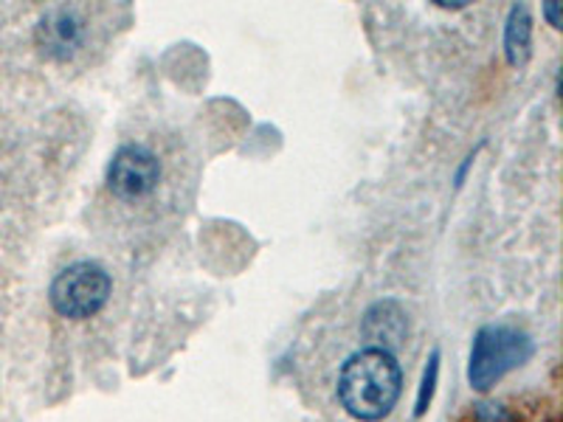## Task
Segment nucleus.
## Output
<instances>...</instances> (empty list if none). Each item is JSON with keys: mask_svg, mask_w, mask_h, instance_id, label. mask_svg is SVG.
Segmentation results:
<instances>
[{"mask_svg": "<svg viewBox=\"0 0 563 422\" xmlns=\"http://www.w3.org/2000/svg\"><path fill=\"white\" fill-rule=\"evenodd\" d=\"M476 422H519L505 406L479 403L476 406Z\"/></svg>", "mask_w": 563, "mask_h": 422, "instance_id": "1a4fd4ad", "label": "nucleus"}, {"mask_svg": "<svg viewBox=\"0 0 563 422\" xmlns=\"http://www.w3.org/2000/svg\"><path fill=\"white\" fill-rule=\"evenodd\" d=\"M437 371H440V352H434L429 360V369L422 375V386H420V397H417V417L426 414L431 403V395H434V384H437Z\"/></svg>", "mask_w": 563, "mask_h": 422, "instance_id": "6e6552de", "label": "nucleus"}, {"mask_svg": "<svg viewBox=\"0 0 563 422\" xmlns=\"http://www.w3.org/2000/svg\"><path fill=\"white\" fill-rule=\"evenodd\" d=\"M400 386H404V375L395 355L384 349H364L352 355L341 369V406L355 420L375 422L395 409Z\"/></svg>", "mask_w": 563, "mask_h": 422, "instance_id": "f257e3e1", "label": "nucleus"}, {"mask_svg": "<svg viewBox=\"0 0 563 422\" xmlns=\"http://www.w3.org/2000/svg\"><path fill=\"white\" fill-rule=\"evenodd\" d=\"M558 9H561V3H555V0H552V3H547V18H550V23H552V29H561V18H558Z\"/></svg>", "mask_w": 563, "mask_h": 422, "instance_id": "9d476101", "label": "nucleus"}, {"mask_svg": "<svg viewBox=\"0 0 563 422\" xmlns=\"http://www.w3.org/2000/svg\"><path fill=\"white\" fill-rule=\"evenodd\" d=\"M532 355L530 335L512 326H485L479 330L471 349V369L467 378L476 391H487L505 378L507 371L527 364Z\"/></svg>", "mask_w": 563, "mask_h": 422, "instance_id": "f03ea898", "label": "nucleus"}, {"mask_svg": "<svg viewBox=\"0 0 563 422\" xmlns=\"http://www.w3.org/2000/svg\"><path fill=\"white\" fill-rule=\"evenodd\" d=\"M161 178L158 158L147 147L130 144L113 155L108 167V186L115 198L135 200L155 189Z\"/></svg>", "mask_w": 563, "mask_h": 422, "instance_id": "20e7f679", "label": "nucleus"}, {"mask_svg": "<svg viewBox=\"0 0 563 422\" xmlns=\"http://www.w3.org/2000/svg\"><path fill=\"white\" fill-rule=\"evenodd\" d=\"M530 43H532V18H530V9L521 3V7L510 9L507 32H505L507 63H510L512 68H521V65L530 59Z\"/></svg>", "mask_w": 563, "mask_h": 422, "instance_id": "0eeeda50", "label": "nucleus"}, {"mask_svg": "<svg viewBox=\"0 0 563 422\" xmlns=\"http://www.w3.org/2000/svg\"><path fill=\"white\" fill-rule=\"evenodd\" d=\"M366 338L375 344V349L389 352L391 346H397L406 335V313L400 310V304L395 301H380L366 313L364 321Z\"/></svg>", "mask_w": 563, "mask_h": 422, "instance_id": "423d86ee", "label": "nucleus"}, {"mask_svg": "<svg viewBox=\"0 0 563 422\" xmlns=\"http://www.w3.org/2000/svg\"><path fill=\"white\" fill-rule=\"evenodd\" d=\"M37 43L54 59L74 57L79 45H82V20H79L77 12H70L65 7L52 9L40 20Z\"/></svg>", "mask_w": 563, "mask_h": 422, "instance_id": "39448f33", "label": "nucleus"}, {"mask_svg": "<svg viewBox=\"0 0 563 422\" xmlns=\"http://www.w3.org/2000/svg\"><path fill=\"white\" fill-rule=\"evenodd\" d=\"M110 296V276L93 263L65 268L52 285V304L65 319H90L104 308Z\"/></svg>", "mask_w": 563, "mask_h": 422, "instance_id": "7ed1b4c3", "label": "nucleus"}]
</instances>
